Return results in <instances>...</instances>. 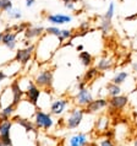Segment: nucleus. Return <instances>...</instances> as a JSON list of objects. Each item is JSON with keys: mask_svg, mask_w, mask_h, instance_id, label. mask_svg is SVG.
I'll use <instances>...</instances> for the list:
<instances>
[{"mask_svg": "<svg viewBox=\"0 0 137 146\" xmlns=\"http://www.w3.org/2000/svg\"><path fill=\"white\" fill-rule=\"evenodd\" d=\"M33 123L37 130L41 129L43 131H49L54 127V118L50 113L44 112L41 108H37L33 115Z\"/></svg>", "mask_w": 137, "mask_h": 146, "instance_id": "1", "label": "nucleus"}, {"mask_svg": "<svg viewBox=\"0 0 137 146\" xmlns=\"http://www.w3.org/2000/svg\"><path fill=\"white\" fill-rule=\"evenodd\" d=\"M84 114H86V113H84V108H81V107L72 108L70 111V115H67V118L65 119L66 129H68V130L77 129L82 123Z\"/></svg>", "mask_w": 137, "mask_h": 146, "instance_id": "2", "label": "nucleus"}, {"mask_svg": "<svg viewBox=\"0 0 137 146\" xmlns=\"http://www.w3.org/2000/svg\"><path fill=\"white\" fill-rule=\"evenodd\" d=\"M14 121L10 120H0V144L4 146H14L13 137H11V129Z\"/></svg>", "mask_w": 137, "mask_h": 146, "instance_id": "3", "label": "nucleus"}, {"mask_svg": "<svg viewBox=\"0 0 137 146\" xmlns=\"http://www.w3.org/2000/svg\"><path fill=\"white\" fill-rule=\"evenodd\" d=\"M42 92L43 91L34 84V81L28 80L27 87L25 90V100L27 101V102H30L31 104H33L34 107H37L38 106V101H39V98H41Z\"/></svg>", "mask_w": 137, "mask_h": 146, "instance_id": "4", "label": "nucleus"}, {"mask_svg": "<svg viewBox=\"0 0 137 146\" xmlns=\"http://www.w3.org/2000/svg\"><path fill=\"white\" fill-rule=\"evenodd\" d=\"M34 84L41 88H49L53 85V71L49 70V69H45V70L39 71L34 78Z\"/></svg>", "mask_w": 137, "mask_h": 146, "instance_id": "5", "label": "nucleus"}, {"mask_svg": "<svg viewBox=\"0 0 137 146\" xmlns=\"http://www.w3.org/2000/svg\"><path fill=\"white\" fill-rule=\"evenodd\" d=\"M65 145L66 146H90L91 140L88 134L83 131H78L68 136L65 140Z\"/></svg>", "mask_w": 137, "mask_h": 146, "instance_id": "6", "label": "nucleus"}, {"mask_svg": "<svg viewBox=\"0 0 137 146\" xmlns=\"http://www.w3.org/2000/svg\"><path fill=\"white\" fill-rule=\"evenodd\" d=\"M92 101H93V96H92V93H91L88 87H84V88H82V90H78L77 95H76V97H75V103L81 108L88 106Z\"/></svg>", "mask_w": 137, "mask_h": 146, "instance_id": "7", "label": "nucleus"}, {"mask_svg": "<svg viewBox=\"0 0 137 146\" xmlns=\"http://www.w3.org/2000/svg\"><path fill=\"white\" fill-rule=\"evenodd\" d=\"M34 52H36V46H33V44H32L31 47L23 48V49H18L16 52V55H15V62L25 65V64H27L30 62V59L32 58V55H33Z\"/></svg>", "mask_w": 137, "mask_h": 146, "instance_id": "8", "label": "nucleus"}, {"mask_svg": "<svg viewBox=\"0 0 137 146\" xmlns=\"http://www.w3.org/2000/svg\"><path fill=\"white\" fill-rule=\"evenodd\" d=\"M13 121H14V124H18L21 128H23V130L27 134H30V133L37 134V128H36L33 120H30L28 118H23V117L18 114H15L13 118Z\"/></svg>", "mask_w": 137, "mask_h": 146, "instance_id": "9", "label": "nucleus"}, {"mask_svg": "<svg viewBox=\"0 0 137 146\" xmlns=\"http://www.w3.org/2000/svg\"><path fill=\"white\" fill-rule=\"evenodd\" d=\"M10 92L13 93V103L16 107L22 102L23 97H25V91L21 88L18 84V80H14L10 85Z\"/></svg>", "mask_w": 137, "mask_h": 146, "instance_id": "10", "label": "nucleus"}, {"mask_svg": "<svg viewBox=\"0 0 137 146\" xmlns=\"http://www.w3.org/2000/svg\"><path fill=\"white\" fill-rule=\"evenodd\" d=\"M68 106V100L67 98H58L51 102L50 104V114L51 115H61L66 111Z\"/></svg>", "mask_w": 137, "mask_h": 146, "instance_id": "11", "label": "nucleus"}, {"mask_svg": "<svg viewBox=\"0 0 137 146\" xmlns=\"http://www.w3.org/2000/svg\"><path fill=\"white\" fill-rule=\"evenodd\" d=\"M108 106V100L107 98H96L92 102L88 104V106L84 107V113H88V114H94V113H98L99 111H102Z\"/></svg>", "mask_w": 137, "mask_h": 146, "instance_id": "12", "label": "nucleus"}, {"mask_svg": "<svg viewBox=\"0 0 137 146\" xmlns=\"http://www.w3.org/2000/svg\"><path fill=\"white\" fill-rule=\"evenodd\" d=\"M127 103H128V97L124 95L109 97V100H108V106L110 107V109H114V111H120V109L125 108Z\"/></svg>", "mask_w": 137, "mask_h": 146, "instance_id": "13", "label": "nucleus"}, {"mask_svg": "<svg viewBox=\"0 0 137 146\" xmlns=\"http://www.w3.org/2000/svg\"><path fill=\"white\" fill-rule=\"evenodd\" d=\"M16 36H17V32H13V31H6L4 32V37H3V44L9 50H14L15 47H16Z\"/></svg>", "mask_w": 137, "mask_h": 146, "instance_id": "14", "label": "nucleus"}, {"mask_svg": "<svg viewBox=\"0 0 137 146\" xmlns=\"http://www.w3.org/2000/svg\"><path fill=\"white\" fill-rule=\"evenodd\" d=\"M17 107L14 103H9L7 106L3 107L0 109V120H10L14 118V115L16 114Z\"/></svg>", "mask_w": 137, "mask_h": 146, "instance_id": "15", "label": "nucleus"}, {"mask_svg": "<svg viewBox=\"0 0 137 146\" xmlns=\"http://www.w3.org/2000/svg\"><path fill=\"white\" fill-rule=\"evenodd\" d=\"M48 21L53 25L58 26V25H64V23H68L72 21V17L68 15H64V14H54V15H48Z\"/></svg>", "mask_w": 137, "mask_h": 146, "instance_id": "16", "label": "nucleus"}, {"mask_svg": "<svg viewBox=\"0 0 137 146\" xmlns=\"http://www.w3.org/2000/svg\"><path fill=\"white\" fill-rule=\"evenodd\" d=\"M44 28L42 26H30L25 30V36L27 39H32L36 37H41L43 35Z\"/></svg>", "mask_w": 137, "mask_h": 146, "instance_id": "17", "label": "nucleus"}, {"mask_svg": "<svg viewBox=\"0 0 137 146\" xmlns=\"http://www.w3.org/2000/svg\"><path fill=\"white\" fill-rule=\"evenodd\" d=\"M107 92H108V95H109V97L119 96V95H121V87L110 81V82L107 84Z\"/></svg>", "mask_w": 137, "mask_h": 146, "instance_id": "18", "label": "nucleus"}, {"mask_svg": "<svg viewBox=\"0 0 137 146\" xmlns=\"http://www.w3.org/2000/svg\"><path fill=\"white\" fill-rule=\"evenodd\" d=\"M98 72H99V70L97 69L96 66L94 68H91V69H88V70L86 71V74L83 75V82H86V84H88L90 81H92L93 79H96V76L98 75Z\"/></svg>", "mask_w": 137, "mask_h": 146, "instance_id": "19", "label": "nucleus"}, {"mask_svg": "<svg viewBox=\"0 0 137 146\" xmlns=\"http://www.w3.org/2000/svg\"><path fill=\"white\" fill-rule=\"evenodd\" d=\"M78 58H80V60H81L82 65H84V66H90L92 64V60H93L92 55L88 53V52H84V50H82L81 53L78 54Z\"/></svg>", "mask_w": 137, "mask_h": 146, "instance_id": "20", "label": "nucleus"}, {"mask_svg": "<svg viewBox=\"0 0 137 146\" xmlns=\"http://www.w3.org/2000/svg\"><path fill=\"white\" fill-rule=\"evenodd\" d=\"M128 78V74L126 71H120V72H118L114 78H113V80H111V82H114L115 85H121V84H124L125 82V80H126Z\"/></svg>", "mask_w": 137, "mask_h": 146, "instance_id": "21", "label": "nucleus"}, {"mask_svg": "<svg viewBox=\"0 0 137 146\" xmlns=\"http://www.w3.org/2000/svg\"><path fill=\"white\" fill-rule=\"evenodd\" d=\"M98 70L100 71H104V70H108V69H110L111 68V62L109 59H107V58H103V59H100L98 64H97V66H96Z\"/></svg>", "mask_w": 137, "mask_h": 146, "instance_id": "22", "label": "nucleus"}, {"mask_svg": "<svg viewBox=\"0 0 137 146\" xmlns=\"http://www.w3.org/2000/svg\"><path fill=\"white\" fill-rule=\"evenodd\" d=\"M45 32L48 35H51V36H55V37H61V30L56 26H51V27H47L45 28Z\"/></svg>", "mask_w": 137, "mask_h": 146, "instance_id": "23", "label": "nucleus"}, {"mask_svg": "<svg viewBox=\"0 0 137 146\" xmlns=\"http://www.w3.org/2000/svg\"><path fill=\"white\" fill-rule=\"evenodd\" d=\"M100 28L103 30L104 33H108V32L110 31V28H111V21H110V20H107V19L102 17V22H100Z\"/></svg>", "mask_w": 137, "mask_h": 146, "instance_id": "24", "label": "nucleus"}, {"mask_svg": "<svg viewBox=\"0 0 137 146\" xmlns=\"http://www.w3.org/2000/svg\"><path fill=\"white\" fill-rule=\"evenodd\" d=\"M7 16H9L10 19H13V20H18V19H21L22 14H21V10L14 9V7H13L11 10L7 11Z\"/></svg>", "mask_w": 137, "mask_h": 146, "instance_id": "25", "label": "nucleus"}, {"mask_svg": "<svg viewBox=\"0 0 137 146\" xmlns=\"http://www.w3.org/2000/svg\"><path fill=\"white\" fill-rule=\"evenodd\" d=\"M114 9H115L114 3H110V4H109V7H108V10H107V13L104 14L103 17L107 19V20H110V21H111L113 16H114Z\"/></svg>", "mask_w": 137, "mask_h": 146, "instance_id": "26", "label": "nucleus"}, {"mask_svg": "<svg viewBox=\"0 0 137 146\" xmlns=\"http://www.w3.org/2000/svg\"><path fill=\"white\" fill-rule=\"evenodd\" d=\"M13 9V3L11 1H5V0H0V10L3 11H9Z\"/></svg>", "mask_w": 137, "mask_h": 146, "instance_id": "27", "label": "nucleus"}, {"mask_svg": "<svg viewBox=\"0 0 137 146\" xmlns=\"http://www.w3.org/2000/svg\"><path fill=\"white\" fill-rule=\"evenodd\" d=\"M99 146H115V143L111 137H104L99 141Z\"/></svg>", "mask_w": 137, "mask_h": 146, "instance_id": "28", "label": "nucleus"}, {"mask_svg": "<svg viewBox=\"0 0 137 146\" xmlns=\"http://www.w3.org/2000/svg\"><path fill=\"white\" fill-rule=\"evenodd\" d=\"M72 37V32L70 30H61V38L66 39V38H71Z\"/></svg>", "mask_w": 137, "mask_h": 146, "instance_id": "29", "label": "nucleus"}, {"mask_svg": "<svg viewBox=\"0 0 137 146\" xmlns=\"http://www.w3.org/2000/svg\"><path fill=\"white\" fill-rule=\"evenodd\" d=\"M65 7H67L68 10H75V3L70 0L68 3H65Z\"/></svg>", "mask_w": 137, "mask_h": 146, "instance_id": "30", "label": "nucleus"}, {"mask_svg": "<svg viewBox=\"0 0 137 146\" xmlns=\"http://www.w3.org/2000/svg\"><path fill=\"white\" fill-rule=\"evenodd\" d=\"M6 78H7V75L5 74V71H4V70H0V85H1V82H3V81L5 80Z\"/></svg>", "mask_w": 137, "mask_h": 146, "instance_id": "31", "label": "nucleus"}, {"mask_svg": "<svg viewBox=\"0 0 137 146\" xmlns=\"http://www.w3.org/2000/svg\"><path fill=\"white\" fill-rule=\"evenodd\" d=\"M25 1H26V6H27V7H31V6L34 4L36 0H25Z\"/></svg>", "mask_w": 137, "mask_h": 146, "instance_id": "32", "label": "nucleus"}, {"mask_svg": "<svg viewBox=\"0 0 137 146\" xmlns=\"http://www.w3.org/2000/svg\"><path fill=\"white\" fill-rule=\"evenodd\" d=\"M137 17V14H134V15H131V16H126V21H131V20H134Z\"/></svg>", "mask_w": 137, "mask_h": 146, "instance_id": "33", "label": "nucleus"}, {"mask_svg": "<svg viewBox=\"0 0 137 146\" xmlns=\"http://www.w3.org/2000/svg\"><path fill=\"white\" fill-rule=\"evenodd\" d=\"M76 49H77V50H83V46H82V44H80V46H77Z\"/></svg>", "mask_w": 137, "mask_h": 146, "instance_id": "34", "label": "nucleus"}, {"mask_svg": "<svg viewBox=\"0 0 137 146\" xmlns=\"http://www.w3.org/2000/svg\"><path fill=\"white\" fill-rule=\"evenodd\" d=\"M3 37H4V32H0V43L3 42Z\"/></svg>", "mask_w": 137, "mask_h": 146, "instance_id": "35", "label": "nucleus"}, {"mask_svg": "<svg viewBox=\"0 0 137 146\" xmlns=\"http://www.w3.org/2000/svg\"><path fill=\"white\" fill-rule=\"evenodd\" d=\"M134 146H137V139L134 140Z\"/></svg>", "mask_w": 137, "mask_h": 146, "instance_id": "36", "label": "nucleus"}, {"mask_svg": "<svg viewBox=\"0 0 137 146\" xmlns=\"http://www.w3.org/2000/svg\"><path fill=\"white\" fill-rule=\"evenodd\" d=\"M134 69H135V70H137V64H136V63L134 64Z\"/></svg>", "mask_w": 137, "mask_h": 146, "instance_id": "37", "label": "nucleus"}, {"mask_svg": "<svg viewBox=\"0 0 137 146\" xmlns=\"http://www.w3.org/2000/svg\"><path fill=\"white\" fill-rule=\"evenodd\" d=\"M63 1H64V3H68V1H70V0H63Z\"/></svg>", "mask_w": 137, "mask_h": 146, "instance_id": "38", "label": "nucleus"}, {"mask_svg": "<svg viewBox=\"0 0 137 146\" xmlns=\"http://www.w3.org/2000/svg\"><path fill=\"white\" fill-rule=\"evenodd\" d=\"M134 91H137V84H136V86H135V90Z\"/></svg>", "mask_w": 137, "mask_h": 146, "instance_id": "39", "label": "nucleus"}, {"mask_svg": "<svg viewBox=\"0 0 137 146\" xmlns=\"http://www.w3.org/2000/svg\"><path fill=\"white\" fill-rule=\"evenodd\" d=\"M5 1H11V0H5Z\"/></svg>", "mask_w": 137, "mask_h": 146, "instance_id": "40", "label": "nucleus"}, {"mask_svg": "<svg viewBox=\"0 0 137 146\" xmlns=\"http://www.w3.org/2000/svg\"><path fill=\"white\" fill-rule=\"evenodd\" d=\"M121 1H123V0H121Z\"/></svg>", "mask_w": 137, "mask_h": 146, "instance_id": "41", "label": "nucleus"}, {"mask_svg": "<svg viewBox=\"0 0 137 146\" xmlns=\"http://www.w3.org/2000/svg\"><path fill=\"white\" fill-rule=\"evenodd\" d=\"M41 146H42V145H41Z\"/></svg>", "mask_w": 137, "mask_h": 146, "instance_id": "42", "label": "nucleus"}]
</instances>
